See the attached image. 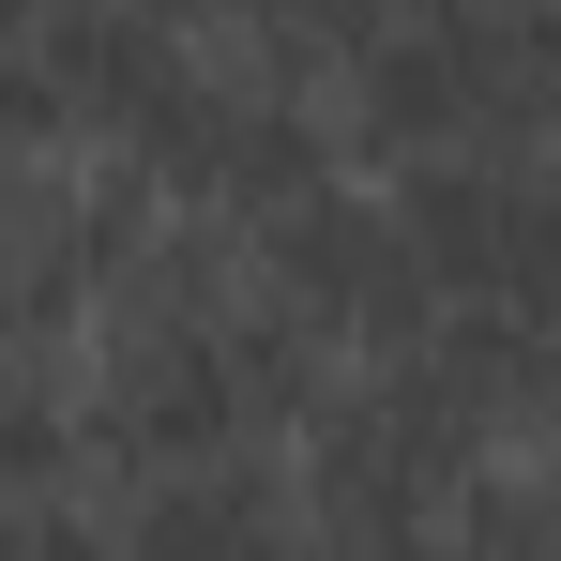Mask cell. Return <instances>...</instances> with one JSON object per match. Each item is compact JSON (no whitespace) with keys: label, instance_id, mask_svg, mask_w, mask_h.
I'll return each mask as SVG.
<instances>
[{"label":"cell","instance_id":"obj_9","mask_svg":"<svg viewBox=\"0 0 561 561\" xmlns=\"http://www.w3.org/2000/svg\"><path fill=\"white\" fill-rule=\"evenodd\" d=\"M425 561H561V516H547V456H485L470 501L440 516Z\"/></svg>","mask_w":561,"mask_h":561},{"label":"cell","instance_id":"obj_4","mask_svg":"<svg viewBox=\"0 0 561 561\" xmlns=\"http://www.w3.org/2000/svg\"><path fill=\"white\" fill-rule=\"evenodd\" d=\"M243 243V274L274 288V319L319 350V365H379V350H410L440 304H425V259H410V228H394V197L379 183H304L288 213H259V228H228Z\"/></svg>","mask_w":561,"mask_h":561},{"label":"cell","instance_id":"obj_3","mask_svg":"<svg viewBox=\"0 0 561 561\" xmlns=\"http://www.w3.org/2000/svg\"><path fill=\"white\" fill-rule=\"evenodd\" d=\"M122 168L168 228H259L304 183H334V137H319V77H288L259 46H213L183 31V61L152 77V106L122 122Z\"/></svg>","mask_w":561,"mask_h":561},{"label":"cell","instance_id":"obj_1","mask_svg":"<svg viewBox=\"0 0 561 561\" xmlns=\"http://www.w3.org/2000/svg\"><path fill=\"white\" fill-rule=\"evenodd\" d=\"M77 394V470H259L319 394V350L274 319V288L243 274L228 228H152L137 274L61 334Z\"/></svg>","mask_w":561,"mask_h":561},{"label":"cell","instance_id":"obj_8","mask_svg":"<svg viewBox=\"0 0 561 561\" xmlns=\"http://www.w3.org/2000/svg\"><path fill=\"white\" fill-rule=\"evenodd\" d=\"M77 485V394H61V350H0V501H46Z\"/></svg>","mask_w":561,"mask_h":561},{"label":"cell","instance_id":"obj_5","mask_svg":"<svg viewBox=\"0 0 561 561\" xmlns=\"http://www.w3.org/2000/svg\"><path fill=\"white\" fill-rule=\"evenodd\" d=\"M168 213L137 197L122 152H77V137H31L0 152V350H61L106 288L137 274Z\"/></svg>","mask_w":561,"mask_h":561},{"label":"cell","instance_id":"obj_7","mask_svg":"<svg viewBox=\"0 0 561 561\" xmlns=\"http://www.w3.org/2000/svg\"><path fill=\"white\" fill-rule=\"evenodd\" d=\"M106 561H319V531L288 516V470H152L106 501Z\"/></svg>","mask_w":561,"mask_h":561},{"label":"cell","instance_id":"obj_2","mask_svg":"<svg viewBox=\"0 0 561 561\" xmlns=\"http://www.w3.org/2000/svg\"><path fill=\"white\" fill-rule=\"evenodd\" d=\"M319 137L350 183L456 168V152H547V0H394L319 77Z\"/></svg>","mask_w":561,"mask_h":561},{"label":"cell","instance_id":"obj_10","mask_svg":"<svg viewBox=\"0 0 561 561\" xmlns=\"http://www.w3.org/2000/svg\"><path fill=\"white\" fill-rule=\"evenodd\" d=\"M0 561H106V516L77 485H46V501H0Z\"/></svg>","mask_w":561,"mask_h":561},{"label":"cell","instance_id":"obj_6","mask_svg":"<svg viewBox=\"0 0 561 561\" xmlns=\"http://www.w3.org/2000/svg\"><path fill=\"white\" fill-rule=\"evenodd\" d=\"M379 197H394V228H410L440 319H547V152L394 168Z\"/></svg>","mask_w":561,"mask_h":561}]
</instances>
